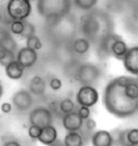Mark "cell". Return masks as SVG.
I'll return each instance as SVG.
<instances>
[{"label": "cell", "mask_w": 138, "mask_h": 146, "mask_svg": "<svg viewBox=\"0 0 138 146\" xmlns=\"http://www.w3.org/2000/svg\"><path fill=\"white\" fill-rule=\"evenodd\" d=\"M133 79L127 76H121L111 80L105 89V106L116 117L126 118L138 110V100H131L125 93V86Z\"/></svg>", "instance_id": "1"}, {"label": "cell", "mask_w": 138, "mask_h": 146, "mask_svg": "<svg viewBox=\"0 0 138 146\" xmlns=\"http://www.w3.org/2000/svg\"><path fill=\"white\" fill-rule=\"evenodd\" d=\"M30 0H9L7 13L13 21H24L31 14Z\"/></svg>", "instance_id": "2"}, {"label": "cell", "mask_w": 138, "mask_h": 146, "mask_svg": "<svg viewBox=\"0 0 138 146\" xmlns=\"http://www.w3.org/2000/svg\"><path fill=\"white\" fill-rule=\"evenodd\" d=\"M99 77L100 69L94 64L85 63L82 64L78 69L77 79L82 86H92L99 79Z\"/></svg>", "instance_id": "3"}, {"label": "cell", "mask_w": 138, "mask_h": 146, "mask_svg": "<svg viewBox=\"0 0 138 146\" xmlns=\"http://www.w3.org/2000/svg\"><path fill=\"white\" fill-rule=\"evenodd\" d=\"M29 123L32 125H37L40 128H46L49 125H52L53 123V117L49 108L39 106L31 110L28 116Z\"/></svg>", "instance_id": "4"}, {"label": "cell", "mask_w": 138, "mask_h": 146, "mask_svg": "<svg viewBox=\"0 0 138 146\" xmlns=\"http://www.w3.org/2000/svg\"><path fill=\"white\" fill-rule=\"evenodd\" d=\"M77 103L80 106L92 107L99 100L98 91L93 86H81L76 95Z\"/></svg>", "instance_id": "5"}, {"label": "cell", "mask_w": 138, "mask_h": 146, "mask_svg": "<svg viewBox=\"0 0 138 146\" xmlns=\"http://www.w3.org/2000/svg\"><path fill=\"white\" fill-rule=\"evenodd\" d=\"M12 103L17 110L27 111V110H30L32 103H34L32 94L30 93L29 90L20 89L12 95Z\"/></svg>", "instance_id": "6"}, {"label": "cell", "mask_w": 138, "mask_h": 146, "mask_svg": "<svg viewBox=\"0 0 138 146\" xmlns=\"http://www.w3.org/2000/svg\"><path fill=\"white\" fill-rule=\"evenodd\" d=\"M38 60V53L36 50H32L28 47H24L18 50L16 61L20 63L23 67L30 68L36 64Z\"/></svg>", "instance_id": "7"}, {"label": "cell", "mask_w": 138, "mask_h": 146, "mask_svg": "<svg viewBox=\"0 0 138 146\" xmlns=\"http://www.w3.org/2000/svg\"><path fill=\"white\" fill-rule=\"evenodd\" d=\"M122 61L124 68L128 73L138 76V47L129 48Z\"/></svg>", "instance_id": "8"}, {"label": "cell", "mask_w": 138, "mask_h": 146, "mask_svg": "<svg viewBox=\"0 0 138 146\" xmlns=\"http://www.w3.org/2000/svg\"><path fill=\"white\" fill-rule=\"evenodd\" d=\"M63 127L68 132L80 131L83 127V119L79 116L77 111L66 114L63 117Z\"/></svg>", "instance_id": "9"}, {"label": "cell", "mask_w": 138, "mask_h": 146, "mask_svg": "<svg viewBox=\"0 0 138 146\" xmlns=\"http://www.w3.org/2000/svg\"><path fill=\"white\" fill-rule=\"evenodd\" d=\"M93 146H112L113 137L109 131L98 130L91 137Z\"/></svg>", "instance_id": "10"}, {"label": "cell", "mask_w": 138, "mask_h": 146, "mask_svg": "<svg viewBox=\"0 0 138 146\" xmlns=\"http://www.w3.org/2000/svg\"><path fill=\"white\" fill-rule=\"evenodd\" d=\"M24 69H25V67H23L16 60L11 61L9 64H7L5 66V72L7 77L12 79V80H18L22 78L24 75Z\"/></svg>", "instance_id": "11"}, {"label": "cell", "mask_w": 138, "mask_h": 146, "mask_svg": "<svg viewBox=\"0 0 138 146\" xmlns=\"http://www.w3.org/2000/svg\"><path fill=\"white\" fill-rule=\"evenodd\" d=\"M57 135H58V133H57L56 128H54L53 125H49V127H46L42 129V132H41L38 141L40 142L41 144L48 146L57 141Z\"/></svg>", "instance_id": "12"}, {"label": "cell", "mask_w": 138, "mask_h": 146, "mask_svg": "<svg viewBox=\"0 0 138 146\" xmlns=\"http://www.w3.org/2000/svg\"><path fill=\"white\" fill-rule=\"evenodd\" d=\"M29 91L32 95H43L46 92V81L40 76H34L29 82Z\"/></svg>", "instance_id": "13"}, {"label": "cell", "mask_w": 138, "mask_h": 146, "mask_svg": "<svg viewBox=\"0 0 138 146\" xmlns=\"http://www.w3.org/2000/svg\"><path fill=\"white\" fill-rule=\"evenodd\" d=\"M84 141L83 136L78 132H67V134L64 137V146H83Z\"/></svg>", "instance_id": "14"}, {"label": "cell", "mask_w": 138, "mask_h": 146, "mask_svg": "<svg viewBox=\"0 0 138 146\" xmlns=\"http://www.w3.org/2000/svg\"><path fill=\"white\" fill-rule=\"evenodd\" d=\"M127 50L128 48L126 46V43L120 38L113 42L112 47H111V54L118 60H123L126 52H127Z\"/></svg>", "instance_id": "15"}, {"label": "cell", "mask_w": 138, "mask_h": 146, "mask_svg": "<svg viewBox=\"0 0 138 146\" xmlns=\"http://www.w3.org/2000/svg\"><path fill=\"white\" fill-rule=\"evenodd\" d=\"M90 41L85 39V38H78L73 41L72 48H73V51L78 54H84L90 50Z\"/></svg>", "instance_id": "16"}, {"label": "cell", "mask_w": 138, "mask_h": 146, "mask_svg": "<svg viewBox=\"0 0 138 146\" xmlns=\"http://www.w3.org/2000/svg\"><path fill=\"white\" fill-rule=\"evenodd\" d=\"M125 93L131 100H138V81L133 79L125 86Z\"/></svg>", "instance_id": "17"}, {"label": "cell", "mask_w": 138, "mask_h": 146, "mask_svg": "<svg viewBox=\"0 0 138 146\" xmlns=\"http://www.w3.org/2000/svg\"><path fill=\"white\" fill-rule=\"evenodd\" d=\"M13 60H14V52H11L5 46L0 44V64L5 66Z\"/></svg>", "instance_id": "18"}, {"label": "cell", "mask_w": 138, "mask_h": 146, "mask_svg": "<svg viewBox=\"0 0 138 146\" xmlns=\"http://www.w3.org/2000/svg\"><path fill=\"white\" fill-rule=\"evenodd\" d=\"M59 110L64 115L75 111V103L70 99H64L59 103Z\"/></svg>", "instance_id": "19"}, {"label": "cell", "mask_w": 138, "mask_h": 146, "mask_svg": "<svg viewBox=\"0 0 138 146\" xmlns=\"http://www.w3.org/2000/svg\"><path fill=\"white\" fill-rule=\"evenodd\" d=\"M26 47L38 51V50H40L41 48H42V42L39 39V37L36 36V35H32V36L28 37L26 39Z\"/></svg>", "instance_id": "20"}, {"label": "cell", "mask_w": 138, "mask_h": 146, "mask_svg": "<svg viewBox=\"0 0 138 146\" xmlns=\"http://www.w3.org/2000/svg\"><path fill=\"white\" fill-rule=\"evenodd\" d=\"M120 39L118 35H107L102 40V47L105 49V51L107 53H111V47H112L113 42L116 40Z\"/></svg>", "instance_id": "21"}, {"label": "cell", "mask_w": 138, "mask_h": 146, "mask_svg": "<svg viewBox=\"0 0 138 146\" xmlns=\"http://www.w3.org/2000/svg\"><path fill=\"white\" fill-rule=\"evenodd\" d=\"M127 141L131 146H138V129H126Z\"/></svg>", "instance_id": "22"}, {"label": "cell", "mask_w": 138, "mask_h": 146, "mask_svg": "<svg viewBox=\"0 0 138 146\" xmlns=\"http://www.w3.org/2000/svg\"><path fill=\"white\" fill-rule=\"evenodd\" d=\"M75 5L82 10H91L96 5L97 0H73Z\"/></svg>", "instance_id": "23"}, {"label": "cell", "mask_w": 138, "mask_h": 146, "mask_svg": "<svg viewBox=\"0 0 138 146\" xmlns=\"http://www.w3.org/2000/svg\"><path fill=\"white\" fill-rule=\"evenodd\" d=\"M25 23L23 21H13L11 23V31L14 35H22L24 31Z\"/></svg>", "instance_id": "24"}, {"label": "cell", "mask_w": 138, "mask_h": 146, "mask_svg": "<svg viewBox=\"0 0 138 146\" xmlns=\"http://www.w3.org/2000/svg\"><path fill=\"white\" fill-rule=\"evenodd\" d=\"M41 132H42V128H40V127H37V125H32L28 127V135L32 140H38L41 134Z\"/></svg>", "instance_id": "25"}, {"label": "cell", "mask_w": 138, "mask_h": 146, "mask_svg": "<svg viewBox=\"0 0 138 146\" xmlns=\"http://www.w3.org/2000/svg\"><path fill=\"white\" fill-rule=\"evenodd\" d=\"M2 46H5L9 51H11V52H14L16 49V43L15 41L12 39V37L8 34L7 36H5V38L3 39V41H2V43H1Z\"/></svg>", "instance_id": "26"}, {"label": "cell", "mask_w": 138, "mask_h": 146, "mask_svg": "<svg viewBox=\"0 0 138 146\" xmlns=\"http://www.w3.org/2000/svg\"><path fill=\"white\" fill-rule=\"evenodd\" d=\"M25 23V26H24V31L20 36L23 38H28V37L35 35V26L31 24V23H28V22H24Z\"/></svg>", "instance_id": "27"}, {"label": "cell", "mask_w": 138, "mask_h": 146, "mask_svg": "<svg viewBox=\"0 0 138 146\" xmlns=\"http://www.w3.org/2000/svg\"><path fill=\"white\" fill-rule=\"evenodd\" d=\"M77 113L79 114V116H80L83 120H86L87 118H90V116H91L90 107H86V106H80Z\"/></svg>", "instance_id": "28"}, {"label": "cell", "mask_w": 138, "mask_h": 146, "mask_svg": "<svg viewBox=\"0 0 138 146\" xmlns=\"http://www.w3.org/2000/svg\"><path fill=\"white\" fill-rule=\"evenodd\" d=\"M49 86H50V88H51L52 90H54V91H58V90H61V89L63 82H61V80L59 78L54 77V78H52L51 80H50Z\"/></svg>", "instance_id": "29"}, {"label": "cell", "mask_w": 138, "mask_h": 146, "mask_svg": "<svg viewBox=\"0 0 138 146\" xmlns=\"http://www.w3.org/2000/svg\"><path fill=\"white\" fill-rule=\"evenodd\" d=\"M119 143L121 146H131L127 141V136H126V129L120 132L119 134Z\"/></svg>", "instance_id": "30"}, {"label": "cell", "mask_w": 138, "mask_h": 146, "mask_svg": "<svg viewBox=\"0 0 138 146\" xmlns=\"http://www.w3.org/2000/svg\"><path fill=\"white\" fill-rule=\"evenodd\" d=\"M96 127H97V123H96V121L92 118H87L85 120V128L87 129V131H94L96 129Z\"/></svg>", "instance_id": "31"}, {"label": "cell", "mask_w": 138, "mask_h": 146, "mask_svg": "<svg viewBox=\"0 0 138 146\" xmlns=\"http://www.w3.org/2000/svg\"><path fill=\"white\" fill-rule=\"evenodd\" d=\"M0 110H1V111L3 114H9V113H11V110H12V104L9 103V102H5V103L1 104Z\"/></svg>", "instance_id": "32"}, {"label": "cell", "mask_w": 138, "mask_h": 146, "mask_svg": "<svg viewBox=\"0 0 138 146\" xmlns=\"http://www.w3.org/2000/svg\"><path fill=\"white\" fill-rule=\"evenodd\" d=\"M2 146H22V145L17 141H15V140H10V141L5 142Z\"/></svg>", "instance_id": "33"}, {"label": "cell", "mask_w": 138, "mask_h": 146, "mask_svg": "<svg viewBox=\"0 0 138 146\" xmlns=\"http://www.w3.org/2000/svg\"><path fill=\"white\" fill-rule=\"evenodd\" d=\"M8 35V33H5V31H0V44L2 43V41H3V39L5 38V36Z\"/></svg>", "instance_id": "34"}, {"label": "cell", "mask_w": 138, "mask_h": 146, "mask_svg": "<svg viewBox=\"0 0 138 146\" xmlns=\"http://www.w3.org/2000/svg\"><path fill=\"white\" fill-rule=\"evenodd\" d=\"M2 94H3V86H2V84H1V81H0V99H1Z\"/></svg>", "instance_id": "35"}, {"label": "cell", "mask_w": 138, "mask_h": 146, "mask_svg": "<svg viewBox=\"0 0 138 146\" xmlns=\"http://www.w3.org/2000/svg\"><path fill=\"white\" fill-rule=\"evenodd\" d=\"M48 146H58V145H57L56 142H54V143H52V144H50V145H48Z\"/></svg>", "instance_id": "36"}, {"label": "cell", "mask_w": 138, "mask_h": 146, "mask_svg": "<svg viewBox=\"0 0 138 146\" xmlns=\"http://www.w3.org/2000/svg\"><path fill=\"white\" fill-rule=\"evenodd\" d=\"M2 21V14H1V12H0V22Z\"/></svg>", "instance_id": "37"}]
</instances>
